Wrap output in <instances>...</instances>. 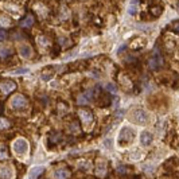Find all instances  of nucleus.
<instances>
[{
    "instance_id": "nucleus-25",
    "label": "nucleus",
    "mask_w": 179,
    "mask_h": 179,
    "mask_svg": "<svg viewBox=\"0 0 179 179\" xmlns=\"http://www.w3.org/2000/svg\"><path fill=\"white\" fill-rule=\"evenodd\" d=\"M117 171L120 174H125L127 172V167H123V166H120V167H117Z\"/></svg>"
},
{
    "instance_id": "nucleus-9",
    "label": "nucleus",
    "mask_w": 179,
    "mask_h": 179,
    "mask_svg": "<svg viewBox=\"0 0 179 179\" xmlns=\"http://www.w3.org/2000/svg\"><path fill=\"white\" fill-rule=\"evenodd\" d=\"M16 89V84L14 82V81H3L2 84H0V90H2L4 94H8V93H11L12 90H15Z\"/></svg>"
},
{
    "instance_id": "nucleus-12",
    "label": "nucleus",
    "mask_w": 179,
    "mask_h": 179,
    "mask_svg": "<svg viewBox=\"0 0 179 179\" xmlns=\"http://www.w3.org/2000/svg\"><path fill=\"white\" fill-rule=\"evenodd\" d=\"M69 177H70V171H69L67 168H58V170H55V172H54L55 179H67Z\"/></svg>"
},
{
    "instance_id": "nucleus-7",
    "label": "nucleus",
    "mask_w": 179,
    "mask_h": 179,
    "mask_svg": "<svg viewBox=\"0 0 179 179\" xmlns=\"http://www.w3.org/2000/svg\"><path fill=\"white\" fill-rule=\"evenodd\" d=\"M28 149V143L24 139H18L14 143V151L16 152V154H24Z\"/></svg>"
},
{
    "instance_id": "nucleus-4",
    "label": "nucleus",
    "mask_w": 179,
    "mask_h": 179,
    "mask_svg": "<svg viewBox=\"0 0 179 179\" xmlns=\"http://www.w3.org/2000/svg\"><path fill=\"white\" fill-rule=\"evenodd\" d=\"M94 172H96V177L97 178H105V177H107L108 166H107V162H105L104 159H99V160L96 162Z\"/></svg>"
},
{
    "instance_id": "nucleus-15",
    "label": "nucleus",
    "mask_w": 179,
    "mask_h": 179,
    "mask_svg": "<svg viewBox=\"0 0 179 179\" xmlns=\"http://www.w3.org/2000/svg\"><path fill=\"white\" fill-rule=\"evenodd\" d=\"M12 177V171L10 167L7 166H0V178L2 179H11Z\"/></svg>"
},
{
    "instance_id": "nucleus-24",
    "label": "nucleus",
    "mask_w": 179,
    "mask_h": 179,
    "mask_svg": "<svg viewBox=\"0 0 179 179\" xmlns=\"http://www.w3.org/2000/svg\"><path fill=\"white\" fill-rule=\"evenodd\" d=\"M28 69H18V70H15L14 73L15 74H23V73H27Z\"/></svg>"
},
{
    "instance_id": "nucleus-1",
    "label": "nucleus",
    "mask_w": 179,
    "mask_h": 179,
    "mask_svg": "<svg viewBox=\"0 0 179 179\" xmlns=\"http://www.w3.org/2000/svg\"><path fill=\"white\" fill-rule=\"evenodd\" d=\"M135 139V131L129 127L121 128L119 133V144L120 145H128L132 143V140Z\"/></svg>"
},
{
    "instance_id": "nucleus-30",
    "label": "nucleus",
    "mask_w": 179,
    "mask_h": 179,
    "mask_svg": "<svg viewBox=\"0 0 179 179\" xmlns=\"http://www.w3.org/2000/svg\"><path fill=\"white\" fill-rule=\"evenodd\" d=\"M178 10H179V4H178Z\"/></svg>"
},
{
    "instance_id": "nucleus-10",
    "label": "nucleus",
    "mask_w": 179,
    "mask_h": 179,
    "mask_svg": "<svg viewBox=\"0 0 179 179\" xmlns=\"http://www.w3.org/2000/svg\"><path fill=\"white\" fill-rule=\"evenodd\" d=\"M140 143H141V145H149L152 143V135L149 132H147V131H144V132H141V135H140Z\"/></svg>"
},
{
    "instance_id": "nucleus-19",
    "label": "nucleus",
    "mask_w": 179,
    "mask_h": 179,
    "mask_svg": "<svg viewBox=\"0 0 179 179\" xmlns=\"http://www.w3.org/2000/svg\"><path fill=\"white\" fill-rule=\"evenodd\" d=\"M7 158H8L7 148L4 147V145H2V147H0V159H7Z\"/></svg>"
},
{
    "instance_id": "nucleus-11",
    "label": "nucleus",
    "mask_w": 179,
    "mask_h": 179,
    "mask_svg": "<svg viewBox=\"0 0 179 179\" xmlns=\"http://www.w3.org/2000/svg\"><path fill=\"white\" fill-rule=\"evenodd\" d=\"M43 167L42 166H36V167H32L31 170H30V172H28V177H27V179H36L38 178L40 174L43 172Z\"/></svg>"
},
{
    "instance_id": "nucleus-22",
    "label": "nucleus",
    "mask_w": 179,
    "mask_h": 179,
    "mask_svg": "<svg viewBox=\"0 0 179 179\" xmlns=\"http://www.w3.org/2000/svg\"><path fill=\"white\" fill-rule=\"evenodd\" d=\"M6 38H7V32L4 31V30H2V28H0V42L6 40Z\"/></svg>"
},
{
    "instance_id": "nucleus-23",
    "label": "nucleus",
    "mask_w": 179,
    "mask_h": 179,
    "mask_svg": "<svg viewBox=\"0 0 179 179\" xmlns=\"http://www.w3.org/2000/svg\"><path fill=\"white\" fill-rule=\"evenodd\" d=\"M172 30L175 32H179V20H175V22L172 23Z\"/></svg>"
},
{
    "instance_id": "nucleus-2",
    "label": "nucleus",
    "mask_w": 179,
    "mask_h": 179,
    "mask_svg": "<svg viewBox=\"0 0 179 179\" xmlns=\"http://www.w3.org/2000/svg\"><path fill=\"white\" fill-rule=\"evenodd\" d=\"M131 121H133L137 125H145L148 123V113L143 111V109H137V111L132 113Z\"/></svg>"
},
{
    "instance_id": "nucleus-5",
    "label": "nucleus",
    "mask_w": 179,
    "mask_h": 179,
    "mask_svg": "<svg viewBox=\"0 0 179 179\" xmlns=\"http://www.w3.org/2000/svg\"><path fill=\"white\" fill-rule=\"evenodd\" d=\"M162 65H163V58H162V55L159 54V53H154V55H152V58L149 59V62H148V66L151 70H158V69H160L162 67Z\"/></svg>"
},
{
    "instance_id": "nucleus-17",
    "label": "nucleus",
    "mask_w": 179,
    "mask_h": 179,
    "mask_svg": "<svg viewBox=\"0 0 179 179\" xmlns=\"http://www.w3.org/2000/svg\"><path fill=\"white\" fill-rule=\"evenodd\" d=\"M8 127H10V121L4 117H0V129H6Z\"/></svg>"
},
{
    "instance_id": "nucleus-28",
    "label": "nucleus",
    "mask_w": 179,
    "mask_h": 179,
    "mask_svg": "<svg viewBox=\"0 0 179 179\" xmlns=\"http://www.w3.org/2000/svg\"><path fill=\"white\" fill-rule=\"evenodd\" d=\"M105 144H107V147H111V140H107V143H105Z\"/></svg>"
},
{
    "instance_id": "nucleus-20",
    "label": "nucleus",
    "mask_w": 179,
    "mask_h": 179,
    "mask_svg": "<svg viewBox=\"0 0 179 179\" xmlns=\"http://www.w3.org/2000/svg\"><path fill=\"white\" fill-rule=\"evenodd\" d=\"M105 89H107L108 92H111V93H116V92H117L116 85H113V84H107V86H105Z\"/></svg>"
},
{
    "instance_id": "nucleus-18",
    "label": "nucleus",
    "mask_w": 179,
    "mask_h": 179,
    "mask_svg": "<svg viewBox=\"0 0 179 179\" xmlns=\"http://www.w3.org/2000/svg\"><path fill=\"white\" fill-rule=\"evenodd\" d=\"M38 43H40L42 46H47L48 43H50V40H48L46 36H43V35H40V36H38Z\"/></svg>"
},
{
    "instance_id": "nucleus-8",
    "label": "nucleus",
    "mask_w": 179,
    "mask_h": 179,
    "mask_svg": "<svg viewBox=\"0 0 179 179\" xmlns=\"http://www.w3.org/2000/svg\"><path fill=\"white\" fill-rule=\"evenodd\" d=\"M93 96H94V89L86 90L85 93H82V94H81L78 99H77V103H78L80 105H85V104H88L89 101L93 99Z\"/></svg>"
},
{
    "instance_id": "nucleus-3",
    "label": "nucleus",
    "mask_w": 179,
    "mask_h": 179,
    "mask_svg": "<svg viewBox=\"0 0 179 179\" xmlns=\"http://www.w3.org/2000/svg\"><path fill=\"white\" fill-rule=\"evenodd\" d=\"M27 105H28V101L23 94H15L11 100V107L14 109H24Z\"/></svg>"
},
{
    "instance_id": "nucleus-27",
    "label": "nucleus",
    "mask_w": 179,
    "mask_h": 179,
    "mask_svg": "<svg viewBox=\"0 0 179 179\" xmlns=\"http://www.w3.org/2000/svg\"><path fill=\"white\" fill-rule=\"evenodd\" d=\"M50 78H51V74H46V73H43V74H42V80L47 81V80H50Z\"/></svg>"
},
{
    "instance_id": "nucleus-26",
    "label": "nucleus",
    "mask_w": 179,
    "mask_h": 179,
    "mask_svg": "<svg viewBox=\"0 0 179 179\" xmlns=\"http://www.w3.org/2000/svg\"><path fill=\"white\" fill-rule=\"evenodd\" d=\"M10 50H2V57H3V58H6V57H8V55H10Z\"/></svg>"
},
{
    "instance_id": "nucleus-16",
    "label": "nucleus",
    "mask_w": 179,
    "mask_h": 179,
    "mask_svg": "<svg viewBox=\"0 0 179 179\" xmlns=\"http://www.w3.org/2000/svg\"><path fill=\"white\" fill-rule=\"evenodd\" d=\"M136 10H137V2H132L131 6H129V8H128L129 15H135L136 14Z\"/></svg>"
},
{
    "instance_id": "nucleus-29",
    "label": "nucleus",
    "mask_w": 179,
    "mask_h": 179,
    "mask_svg": "<svg viewBox=\"0 0 179 179\" xmlns=\"http://www.w3.org/2000/svg\"><path fill=\"white\" fill-rule=\"evenodd\" d=\"M3 111V109H2V104H0V112H2Z\"/></svg>"
},
{
    "instance_id": "nucleus-6",
    "label": "nucleus",
    "mask_w": 179,
    "mask_h": 179,
    "mask_svg": "<svg viewBox=\"0 0 179 179\" xmlns=\"http://www.w3.org/2000/svg\"><path fill=\"white\" fill-rule=\"evenodd\" d=\"M78 116H80L81 121H82V124H85V125L90 124L93 121V119H94V117H93V113L90 111H88V109H80Z\"/></svg>"
},
{
    "instance_id": "nucleus-14",
    "label": "nucleus",
    "mask_w": 179,
    "mask_h": 179,
    "mask_svg": "<svg viewBox=\"0 0 179 179\" xmlns=\"http://www.w3.org/2000/svg\"><path fill=\"white\" fill-rule=\"evenodd\" d=\"M32 24H34V16H32L31 14H28L26 18H23L22 20H20L19 26L20 27H24V28H28V27H31Z\"/></svg>"
},
{
    "instance_id": "nucleus-21",
    "label": "nucleus",
    "mask_w": 179,
    "mask_h": 179,
    "mask_svg": "<svg viewBox=\"0 0 179 179\" xmlns=\"http://www.w3.org/2000/svg\"><path fill=\"white\" fill-rule=\"evenodd\" d=\"M151 12L154 14V16H159L162 14V8L160 7H152L151 8Z\"/></svg>"
},
{
    "instance_id": "nucleus-13",
    "label": "nucleus",
    "mask_w": 179,
    "mask_h": 179,
    "mask_svg": "<svg viewBox=\"0 0 179 179\" xmlns=\"http://www.w3.org/2000/svg\"><path fill=\"white\" fill-rule=\"evenodd\" d=\"M19 53L23 58H31V55H32V50L28 44H22V46H19Z\"/></svg>"
}]
</instances>
